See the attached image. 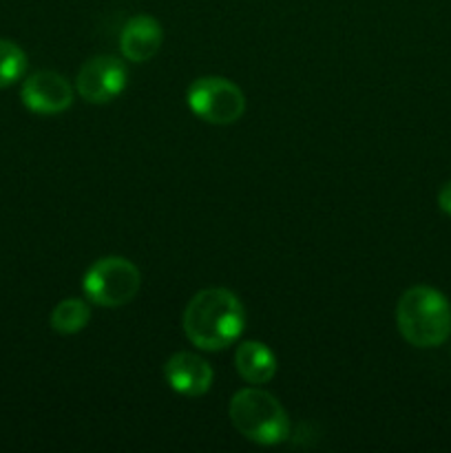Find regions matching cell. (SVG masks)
Here are the masks:
<instances>
[{
	"mask_svg": "<svg viewBox=\"0 0 451 453\" xmlns=\"http://www.w3.org/2000/svg\"><path fill=\"white\" fill-rule=\"evenodd\" d=\"M128 73L115 56H96L80 69L75 88L91 104H109L126 88Z\"/></svg>",
	"mask_w": 451,
	"mask_h": 453,
	"instance_id": "6",
	"label": "cell"
},
{
	"mask_svg": "<svg viewBox=\"0 0 451 453\" xmlns=\"http://www.w3.org/2000/svg\"><path fill=\"white\" fill-rule=\"evenodd\" d=\"M396 326L414 348H438L451 334V303L436 288H409L398 301Z\"/></svg>",
	"mask_w": 451,
	"mask_h": 453,
	"instance_id": "2",
	"label": "cell"
},
{
	"mask_svg": "<svg viewBox=\"0 0 451 453\" xmlns=\"http://www.w3.org/2000/svg\"><path fill=\"white\" fill-rule=\"evenodd\" d=\"M246 312L237 295L226 288H208L197 292L186 305L184 332L190 343L206 352L228 348L241 334Z\"/></svg>",
	"mask_w": 451,
	"mask_h": 453,
	"instance_id": "1",
	"label": "cell"
},
{
	"mask_svg": "<svg viewBox=\"0 0 451 453\" xmlns=\"http://www.w3.org/2000/svg\"><path fill=\"white\" fill-rule=\"evenodd\" d=\"M438 206H440L445 215L451 217V181H447L440 188V193H438Z\"/></svg>",
	"mask_w": 451,
	"mask_h": 453,
	"instance_id": "13",
	"label": "cell"
},
{
	"mask_svg": "<svg viewBox=\"0 0 451 453\" xmlns=\"http://www.w3.org/2000/svg\"><path fill=\"white\" fill-rule=\"evenodd\" d=\"M140 270L124 257H104L87 270L82 279L84 295L102 308H119L140 292Z\"/></svg>",
	"mask_w": 451,
	"mask_h": 453,
	"instance_id": "4",
	"label": "cell"
},
{
	"mask_svg": "<svg viewBox=\"0 0 451 453\" xmlns=\"http://www.w3.org/2000/svg\"><path fill=\"white\" fill-rule=\"evenodd\" d=\"M88 321H91V310L80 299L60 301L51 312V327L62 336L78 334L88 326Z\"/></svg>",
	"mask_w": 451,
	"mask_h": 453,
	"instance_id": "11",
	"label": "cell"
},
{
	"mask_svg": "<svg viewBox=\"0 0 451 453\" xmlns=\"http://www.w3.org/2000/svg\"><path fill=\"white\" fill-rule=\"evenodd\" d=\"M166 383L181 396H203L212 385V370L202 357L177 352L164 365Z\"/></svg>",
	"mask_w": 451,
	"mask_h": 453,
	"instance_id": "8",
	"label": "cell"
},
{
	"mask_svg": "<svg viewBox=\"0 0 451 453\" xmlns=\"http://www.w3.org/2000/svg\"><path fill=\"white\" fill-rule=\"evenodd\" d=\"M186 100L197 118L217 127L237 122L246 111V96L241 88L230 80L215 75L195 80L186 93Z\"/></svg>",
	"mask_w": 451,
	"mask_h": 453,
	"instance_id": "5",
	"label": "cell"
},
{
	"mask_svg": "<svg viewBox=\"0 0 451 453\" xmlns=\"http://www.w3.org/2000/svg\"><path fill=\"white\" fill-rule=\"evenodd\" d=\"M234 429L256 445H279L290 436V418L272 394L259 388L241 389L230 401Z\"/></svg>",
	"mask_w": 451,
	"mask_h": 453,
	"instance_id": "3",
	"label": "cell"
},
{
	"mask_svg": "<svg viewBox=\"0 0 451 453\" xmlns=\"http://www.w3.org/2000/svg\"><path fill=\"white\" fill-rule=\"evenodd\" d=\"M27 71V56L16 42L0 38V88L11 87Z\"/></svg>",
	"mask_w": 451,
	"mask_h": 453,
	"instance_id": "12",
	"label": "cell"
},
{
	"mask_svg": "<svg viewBox=\"0 0 451 453\" xmlns=\"http://www.w3.org/2000/svg\"><path fill=\"white\" fill-rule=\"evenodd\" d=\"M22 104L38 115H57L73 104V88L56 71H35L22 84Z\"/></svg>",
	"mask_w": 451,
	"mask_h": 453,
	"instance_id": "7",
	"label": "cell"
},
{
	"mask_svg": "<svg viewBox=\"0 0 451 453\" xmlns=\"http://www.w3.org/2000/svg\"><path fill=\"white\" fill-rule=\"evenodd\" d=\"M234 365L239 376L250 385L270 383L277 374V358L270 352L268 345L259 341H246L237 348L234 354Z\"/></svg>",
	"mask_w": 451,
	"mask_h": 453,
	"instance_id": "10",
	"label": "cell"
},
{
	"mask_svg": "<svg viewBox=\"0 0 451 453\" xmlns=\"http://www.w3.org/2000/svg\"><path fill=\"white\" fill-rule=\"evenodd\" d=\"M162 25L153 16H133L119 34V49L131 62H149L162 47Z\"/></svg>",
	"mask_w": 451,
	"mask_h": 453,
	"instance_id": "9",
	"label": "cell"
}]
</instances>
